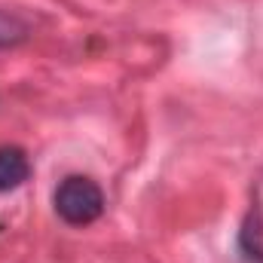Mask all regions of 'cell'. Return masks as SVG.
I'll return each instance as SVG.
<instances>
[{
    "instance_id": "6da1fadb",
    "label": "cell",
    "mask_w": 263,
    "mask_h": 263,
    "mask_svg": "<svg viewBox=\"0 0 263 263\" xmlns=\"http://www.w3.org/2000/svg\"><path fill=\"white\" fill-rule=\"evenodd\" d=\"M52 205H55V214L65 223H70V227H89L104 211V193H101V187L92 178L70 175V178H65L55 187Z\"/></svg>"
},
{
    "instance_id": "7a4b0ae2",
    "label": "cell",
    "mask_w": 263,
    "mask_h": 263,
    "mask_svg": "<svg viewBox=\"0 0 263 263\" xmlns=\"http://www.w3.org/2000/svg\"><path fill=\"white\" fill-rule=\"evenodd\" d=\"M31 175V162L18 147H0V193L22 187Z\"/></svg>"
},
{
    "instance_id": "3957f363",
    "label": "cell",
    "mask_w": 263,
    "mask_h": 263,
    "mask_svg": "<svg viewBox=\"0 0 263 263\" xmlns=\"http://www.w3.org/2000/svg\"><path fill=\"white\" fill-rule=\"evenodd\" d=\"M28 37H31V25L22 15L0 6V49H12V46L25 43Z\"/></svg>"
},
{
    "instance_id": "277c9868",
    "label": "cell",
    "mask_w": 263,
    "mask_h": 263,
    "mask_svg": "<svg viewBox=\"0 0 263 263\" xmlns=\"http://www.w3.org/2000/svg\"><path fill=\"white\" fill-rule=\"evenodd\" d=\"M242 251H245V263H263V248L254 242V245H242Z\"/></svg>"
}]
</instances>
